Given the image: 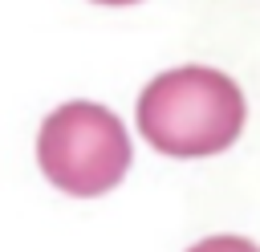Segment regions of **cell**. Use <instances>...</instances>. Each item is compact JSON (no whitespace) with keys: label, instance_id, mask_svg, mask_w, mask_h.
Segmentation results:
<instances>
[{"label":"cell","instance_id":"cell-2","mask_svg":"<svg viewBox=\"0 0 260 252\" xmlns=\"http://www.w3.org/2000/svg\"><path fill=\"white\" fill-rule=\"evenodd\" d=\"M37 163L65 195H106L130 171V134L122 118L98 102L57 106L37 134Z\"/></svg>","mask_w":260,"mask_h":252},{"label":"cell","instance_id":"cell-1","mask_svg":"<svg viewBox=\"0 0 260 252\" xmlns=\"http://www.w3.org/2000/svg\"><path fill=\"white\" fill-rule=\"evenodd\" d=\"M240 85L207 65H179L158 73L138 93L142 138L171 159H203L228 150L244 130Z\"/></svg>","mask_w":260,"mask_h":252},{"label":"cell","instance_id":"cell-4","mask_svg":"<svg viewBox=\"0 0 260 252\" xmlns=\"http://www.w3.org/2000/svg\"><path fill=\"white\" fill-rule=\"evenodd\" d=\"M98 4H110V8H118V4H138V0H98Z\"/></svg>","mask_w":260,"mask_h":252},{"label":"cell","instance_id":"cell-3","mask_svg":"<svg viewBox=\"0 0 260 252\" xmlns=\"http://www.w3.org/2000/svg\"><path fill=\"white\" fill-rule=\"evenodd\" d=\"M187 252H260V248L252 240H244V236H207Z\"/></svg>","mask_w":260,"mask_h":252}]
</instances>
